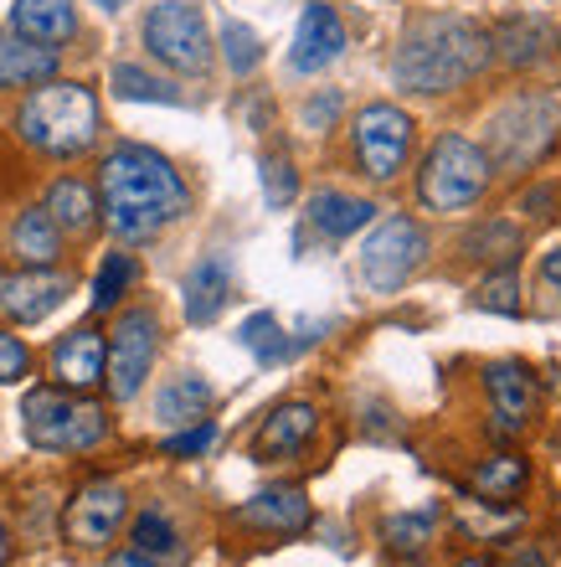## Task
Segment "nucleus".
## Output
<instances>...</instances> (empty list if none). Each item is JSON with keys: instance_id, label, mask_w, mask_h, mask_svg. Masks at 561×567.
I'll use <instances>...</instances> for the list:
<instances>
[{"instance_id": "obj_1", "label": "nucleus", "mask_w": 561, "mask_h": 567, "mask_svg": "<svg viewBox=\"0 0 561 567\" xmlns=\"http://www.w3.org/2000/svg\"><path fill=\"white\" fill-rule=\"evenodd\" d=\"M98 192H104V223L114 238L139 243L155 238L165 223H176L186 212V181L176 165L145 145H118L108 150L104 171H98Z\"/></svg>"}, {"instance_id": "obj_2", "label": "nucleus", "mask_w": 561, "mask_h": 567, "mask_svg": "<svg viewBox=\"0 0 561 567\" xmlns=\"http://www.w3.org/2000/svg\"><path fill=\"white\" fill-rule=\"evenodd\" d=\"M489 58H495V42L485 27H474L464 16H428L402 37L392 78L407 93H448L474 73H485Z\"/></svg>"}, {"instance_id": "obj_3", "label": "nucleus", "mask_w": 561, "mask_h": 567, "mask_svg": "<svg viewBox=\"0 0 561 567\" xmlns=\"http://www.w3.org/2000/svg\"><path fill=\"white\" fill-rule=\"evenodd\" d=\"M15 130L31 150L73 161L98 140V99L83 83H52L46 78L42 89H31V99L21 104Z\"/></svg>"}, {"instance_id": "obj_4", "label": "nucleus", "mask_w": 561, "mask_h": 567, "mask_svg": "<svg viewBox=\"0 0 561 567\" xmlns=\"http://www.w3.org/2000/svg\"><path fill=\"white\" fill-rule=\"evenodd\" d=\"M489 186V155L479 145L458 135H444L428 150L423 176H417V196L428 202V212H464L474 207Z\"/></svg>"}, {"instance_id": "obj_5", "label": "nucleus", "mask_w": 561, "mask_h": 567, "mask_svg": "<svg viewBox=\"0 0 561 567\" xmlns=\"http://www.w3.org/2000/svg\"><path fill=\"white\" fill-rule=\"evenodd\" d=\"M21 423L37 449H98L108 439L104 408L77 403L62 388H37L21 403Z\"/></svg>"}, {"instance_id": "obj_6", "label": "nucleus", "mask_w": 561, "mask_h": 567, "mask_svg": "<svg viewBox=\"0 0 561 567\" xmlns=\"http://www.w3.org/2000/svg\"><path fill=\"white\" fill-rule=\"evenodd\" d=\"M145 47L165 68L201 78L211 68V37H207V21H201V6H191V0H160L145 16Z\"/></svg>"}, {"instance_id": "obj_7", "label": "nucleus", "mask_w": 561, "mask_h": 567, "mask_svg": "<svg viewBox=\"0 0 561 567\" xmlns=\"http://www.w3.org/2000/svg\"><path fill=\"white\" fill-rule=\"evenodd\" d=\"M155 346H160V326H155L149 310H124L114 320V336H108V351H104V377L114 403L139 398L149 367H155Z\"/></svg>"}, {"instance_id": "obj_8", "label": "nucleus", "mask_w": 561, "mask_h": 567, "mask_svg": "<svg viewBox=\"0 0 561 567\" xmlns=\"http://www.w3.org/2000/svg\"><path fill=\"white\" fill-rule=\"evenodd\" d=\"M423 254H428L423 227L413 217H386L366 238V248H361V274H366V284L376 295H392V289H402V284L413 279Z\"/></svg>"}, {"instance_id": "obj_9", "label": "nucleus", "mask_w": 561, "mask_h": 567, "mask_svg": "<svg viewBox=\"0 0 561 567\" xmlns=\"http://www.w3.org/2000/svg\"><path fill=\"white\" fill-rule=\"evenodd\" d=\"M557 130V99H516L489 124V150L500 165H531L551 145Z\"/></svg>"}, {"instance_id": "obj_10", "label": "nucleus", "mask_w": 561, "mask_h": 567, "mask_svg": "<svg viewBox=\"0 0 561 567\" xmlns=\"http://www.w3.org/2000/svg\"><path fill=\"white\" fill-rule=\"evenodd\" d=\"M413 150V120L392 104H366L355 114V155L371 181H392Z\"/></svg>"}, {"instance_id": "obj_11", "label": "nucleus", "mask_w": 561, "mask_h": 567, "mask_svg": "<svg viewBox=\"0 0 561 567\" xmlns=\"http://www.w3.org/2000/svg\"><path fill=\"white\" fill-rule=\"evenodd\" d=\"M124 516H129V495H124V485H114V480H93V485H83V491L67 501L62 532H67L73 547H104V542H114V532H118Z\"/></svg>"}, {"instance_id": "obj_12", "label": "nucleus", "mask_w": 561, "mask_h": 567, "mask_svg": "<svg viewBox=\"0 0 561 567\" xmlns=\"http://www.w3.org/2000/svg\"><path fill=\"white\" fill-rule=\"evenodd\" d=\"M340 52H345V27H340L335 6L310 0L304 16H299L294 47H289V68H294V73H325Z\"/></svg>"}, {"instance_id": "obj_13", "label": "nucleus", "mask_w": 561, "mask_h": 567, "mask_svg": "<svg viewBox=\"0 0 561 567\" xmlns=\"http://www.w3.org/2000/svg\"><path fill=\"white\" fill-rule=\"evenodd\" d=\"M67 289H73L67 274L27 269V274H15V279L0 284V310L11 315V320H21V326H37V320H46V315L67 299Z\"/></svg>"}, {"instance_id": "obj_14", "label": "nucleus", "mask_w": 561, "mask_h": 567, "mask_svg": "<svg viewBox=\"0 0 561 567\" xmlns=\"http://www.w3.org/2000/svg\"><path fill=\"white\" fill-rule=\"evenodd\" d=\"M237 522L252 526V532H273V537H294L304 526L314 522L310 511V495L299 485H273V491H258L252 501L237 506Z\"/></svg>"}, {"instance_id": "obj_15", "label": "nucleus", "mask_w": 561, "mask_h": 567, "mask_svg": "<svg viewBox=\"0 0 561 567\" xmlns=\"http://www.w3.org/2000/svg\"><path fill=\"white\" fill-rule=\"evenodd\" d=\"M485 388H489V403H495L500 429H520V423L536 419L541 388H536L531 367H520V361H495V367L485 372Z\"/></svg>"}, {"instance_id": "obj_16", "label": "nucleus", "mask_w": 561, "mask_h": 567, "mask_svg": "<svg viewBox=\"0 0 561 567\" xmlns=\"http://www.w3.org/2000/svg\"><path fill=\"white\" fill-rule=\"evenodd\" d=\"M104 336L93 326H77L67 330L58 341V351H52V372H58L62 388H73V392H89L104 382Z\"/></svg>"}, {"instance_id": "obj_17", "label": "nucleus", "mask_w": 561, "mask_h": 567, "mask_svg": "<svg viewBox=\"0 0 561 567\" xmlns=\"http://www.w3.org/2000/svg\"><path fill=\"white\" fill-rule=\"evenodd\" d=\"M320 429V413L310 403H283L263 419V429L252 433V454L258 460H289L310 444V433Z\"/></svg>"}, {"instance_id": "obj_18", "label": "nucleus", "mask_w": 561, "mask_h": 567, "mask_svg": "<svg viewBox=\"0 0 561 567\" xmlns=\"http://www.w3.org/2000/svg\"><path fill=\"white\" fill-rule=\"evenodd\" d=\"M180 299H186V320H191V326H211V320L227 310V299H232V269H227V258H217V254L201 258V264L186 274V284H180Z\"/></svg>"}, {"instance_id": "obj_19", "label": "nucleus", "mask_w": 561, "mask_h": 567, "mask_svg": "<svg viewBox=\"0 0 561 567\" xmlns=\"http://www.w3.org/2000/svg\"><path fill=\"white\" fill-rule=\"evenodd\" d=\"M11 31L15 37H27V42L62 47L77 31L73 0H15L11 6Z\"/></svg>"}, {"instance_id": "obj_20", "label": "nucleus", "mask_w": 561, "mask_h": 567, "mask_svg": "<svg viewBox=\"0 0 561 567\" xmlns=\"http://www.w3.org/2000/svg\"><path fill=\"white\" fill-rule=\"evenodd\" d=\"M211 403H217V392H211L207 377H170L160 392H155V419L165 423V429H186V423H201L211 413Z\"/></svg>"}, {"instance_id": "obj_21", "label": "nucleus", "mask_w": 561, "mask_h": 567, "mask_svg": "<svg viewBox=\"0 0 561 567\" xmlns=\"http://www.w3.org/2000/svg\"><path fill=\"white\" fill-rule=\"evenodd\" d=\"M58 73V52L42 42H27V37H0V89H31V83H46Z\"/></svg>"}, {"instance_id": "obj_22", "label": "nucleus", "mask_w": 561, "mask_h": 567, "mask_svg": "<svg viewBox=\"0 0 561 567\" xmlns=\"http://www.w3.org/2000/svg\"><path fill=\"white\" fill-rule=\"evenodd\" d=\"M376 217V202L366 196H345V192H314L310 196V223L325 233V238H351Z\"/></svg>"}, {"instance_id": "obj_23", "label": "nucleus", "mask_w": 561, "mask_h": 567, "mask_svg": "<svg viewBox=\"0 0 561 567\" xmlns=\"http://www.w3.org/2000/svg\"><path fill=\"white\" fill-rule=\"evenodd\" d=\"M11 248H15V258H21V264L46 269V264L62 254V227L46 217V207H31V212H21V217H15Z\"/></svg>"}, {"instance_id": "obj_24", "label": "nucleus", "mask_w": 561, "mask_h": 567, "mask_svg": "<svg viewBox=\"0 0 561 567\" xmlns=\"http://www.w3.org/2000/svg\"><path fill=\"white\" fill-rule=\"evenodd\" d=\"M526 475H531V464L520 460V454H495V460H485L474 470V495H479L485 506H505V501H516Z\"/></svg>"}, {"instance_id": "obj_25", "label": "nucleus", "mask_w": 561, "mask_h": 567, "mask_svg": "<svg viewBox=\"0 0 561 567\" xmlns=\"http://www.w3.org/2000/svg\"><path fill=\"white\" fill-rule=\"evenodd\" d=\"M93 212H98V202H93V192L83 181H73V176L52 181V192H46V217H52L62 233H89Z\"/></svg>"}, {"instance_id": "obj_26", "label": "nucleus", "mask_w": 561, "mask_h": 567, "mask_svg": "<svg viewBox=\"0 0 561 567\" xmlns=\"http://www.w3.org/2000/svg\"><path fill=\"white\" fill-rule=\"evenodd\" d=\"M237 341L248 346L258 361H268V367H273V361H289L299 351V341H294V336H283V326L268 310L248 315V320H242V330H237Z\"/></svg>"}, {"instance_id": "obj_27", "label": "nucleus", "mask_w": 561, "mask_h": 567, "mask_svg": "<svg viewBox=\"0 0 561 567\" xmlns=\"http://www.w3.org/2000/svg\"><path fill=\"white\" fill-rule=\"evenodd\" d=\"M500 58L505 62H516V68H531V62L547 58V47H551V27L547 21H536V16H520V21H510V27L500 31Z\"/></svg>"}, {"instance_id": "obj_28", "label": "nucleus", "mask_w": 561, "mask_h": 567, "mask_svg": "<svg viewBox=\"0 0 561 567\" xmlns=\"http://www.w3.org/2000/svg\"><path fill=\"white\" fill-rule=\"evenodd\" d=\"M438 516H444L438 506L402 511V516H392V522H386V547H392L397 557H417L433 542V526H438Z\"/></svg>"}, {"instance_id": "obj_29", "label": "nucleus", "mask_w": 561, "mask_h": 567, "mask_svg": "<svg viewBox=\"0 0 561 567\" xmlns=\"http://www.w3.org/2000/svg\"><path fill=\"white\" fill-rule=\"evenodd\" d=\"M129 547H139V553H149V557H165V563H180V532L170 526L165 511H145V516L134 522Z\"/></svg>"}, {"instance_id": "obj_30", "label": "nucleus", "mask_w": 561, "mask_h": 567, "mask_svg": "<svg viewBox=\"0 0 561 567\" xmlns=\"http://www.w3.org/2000/svg\"><path fill=\"white\" fill-rule=\"evenodd\" d=\"M134 274H139V269H134L129 254H108L104 269H98V279H93V310H114L118 299L129 295Z\"/></svg>"}, {"instance_id": "obj_31", "label": "nucleus", "mask_w": 561, "mask_h": 567, "mask_svg": "<svg viewBox=\"0 0 561 567\" xmlns=\"http://www.w3.org/2000/svg\"><path fill=\"white\" fill-rule=\"evenodd\" d=\"M114 93L118 99H139V104H180V93L165 83V78H149L139 68H114Z\"/></svg>"}, {"instance_id": "obj_32", "label": "nucleus", "mask_w": 561, "mask_h": 567, "mask_svg": "<svg viewBox=\"0 0 561 567\" xmlns=\"http://www.w3.org/2000/svg\"><path fill=\"white\" fill-rule=\"evenodd\" d=\"M222 52H227V68L237 78H248L258 62H263V42H258V31L242 27V21H222Z\"/></svg>"}, {"instance_id": "obj_33", "label": "nucleus", "mask_w": 561, "mask_h": 567, "mask_svg": "<svg viewBox=\"0 0 561 567\" xmlns=\"http://www.w3.org/2000/svg\"><path fill=\"white\" fill-rule=\"evenodd\" d=\"M474 305L489 315H520V279L516 269H500V274H489L479 289H474Z\"/></svg>"}, {"instance_id": "obj_34", "label": "nucleus", "mask_w": 561, "mask_h": 567, "mask_svg": "<svg viewBox=\"0 0 561 567\" xmlns=\"http://www.w3.org/2000/svg\"><path fill=\"white\" fill-rule=\"evenodd\" d=\"M299 192V176H294V165L283 161V155H268L263 161V196H268V207H289Z\"/></svg>"}, {"instance_id": "obj_35", "label": "nucleus", "mask_w": 561, "mask_h": 567, "mask_svg": "<svg viewBox=\"0 0 561 567\" xmlns=\"http://www.w3.org/2000/svg\"><path fill=\"white\" fill-rule=\"evenodd\" d=\"M464 248H469V258H505V254H516L520 248V233L516 227H505V223H489V227H479Z\"/></svg>"}, {"instance_id": "obj_36", "label": "nucleus", "mask_w": 561, "mask_h": 567, "mask_svg": "<svg viewBox=\"0 0 561 567\" xmlns=\"http://www.w3.org/2000/svg\"><path fill=\"white\" fill-rule=\"evenodd\" d=\"M27 372H31L27 341H15V336H6V330H0V388H6V382H21Z\"/></svg>"}, {"instance_id": "obj_37", "label": "nucleus", "mask_w": 561, "mask_h": 567, "mask_svg": "<svg viewBox=\"0 0 561 567\" xmlns=\"http://www.w3.org/2000/svg\"><path fill=\"white\" fill-rule=\"evenodd\" d=\"M217 444V423H196V429H180L165 439V454H207V449Z\"/></svg>"}, {"instance_id": "obj_38", "label": "nucleus", "mask_w": 561, "mask_h": 567, "mask_svg": "<svg viewBox=\"0 0 561 567\" xmlns=\"http://www.w3.org/2000/svg\"><path fill=\"white\" fill-rule=\"evenodd\" d=\"M335 114H340V93H325V99H314V104L304 109V124H310V130H325Z\"/></svg>"}, {"instance_id": "obj_39", "label": "nucleus", "mask_w": 561, "mask_h": 567, "mask_svg": "<svg viewBox=\"0 0 561 567\" xmlns=\"http://www.w3.org/2000/svg\"><path fill=\"white\" fill-rule=\"evenodd\" d=\"M108 567H176V563H165V557H149V553H139V547H129V553L108 557Z\"/></svg>"}, {"instance_id": "obj_40", "label": "nucleus", "mask_w": 561, "mask_h": 567, "mask_svg": "<svg viewBox=\"0 0 561 567\" xmlns=\"http://www.w3.org/2000/svg\"><path fill=\"white\" fill-rule=\"evenodd\" d=\"M541 274H547V279L557 284V295H561V248H551V254L541 258Z\"/></svg>"}, {"instance_id": "obj_41", "label": "nucleus", "mask_w": 561, "mask_h": 567, "mask_svg": "<svg viewBox=\"0 0 561 567\" xmlns=\"http://www.w3.org/2000/svg\"><path fill=\"white\" fill-rule=\"evenodd\" d=\"M510 563H516V567H541V557H536L531 547H516V557H510Z\"/></svg>"}, {"instance_id": "obj_42", "label": "nucleus", "mask_w": 561, "mask_h": 567, "mask_svg": "<svg viewBox=\"0 0 561 567\" xmlns=\"http://www.w3.org/2000/svg\"><path fill=\"white\" fill-rule=\"evenodd\" d=\"M98 11H118V6H129V0H93Z\"/></svg>"}, {"instance_id": "obj_43", "label": "nucleus", "mask_w": 561, "mask_h": 567, "mask_svg": "<svg viewBox=\"0 0 561 567\" xmlns=\"http://www.w3.org/2000/svg\"><path fill=\"white\" fill-rule=\"evenodd\" d=\"M0 563H6V522H0Z\"/></svg>"}, {"instance_id": "obj_44", "label": "nucleus", "mask_w": 561, "mask_h": 567, "mask_svg": "<svg viewBox=\"0 0 561 567\" xmlns=\"http://www.w3.org/2000/svg\"><path fill=\"white\" fill-rule=\"evenodd\" d=\"M458 567H489V563H485V557H469V563H458Z\"/></svg>"}, {"instance_id": "obj_45", "label": "nucleus", "mask_w": 561, "mask_h": 567, "mask_svg": "<svg viewBox=\"0 0 561 567\" xmlns=\"http://www.w3.org/2000/svg\"><path fill=\"white\" fill-rule=\"evenodd\" d=\"M402 567H423V563H417V557H402Z\"/></svg>"}]
</instances>
